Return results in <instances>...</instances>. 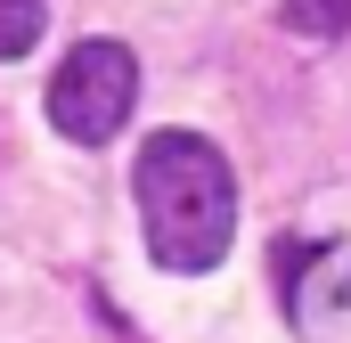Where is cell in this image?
Returning a JSON list of instances; mask_svg holds the SVG:
<instances>
[{
    "label": "cell",
    "instance_id": "7a4b0ae2",
    "mask_svg": "<svg viewBox=\"0 0 351 343\" xmlns=\"http://www.w3.org/2000/svg\"><path fill=\"white\" fill-rule=\"evenodd\" d=\"M131 98H139V58L123 41H74L66 66L49 74V123L66 139L98 147L131 123Z\"/></svg>",
    "mask_w": 351,
    "mask_h": 343
},
{
    "label": "cell",
    "instance_id": "277c9868",
    "mask_svg": "<svg viewBox=\"0 0 351 343\" xmlns=\"http://www.w3.org/2000/svg\"><path fill=\"white\" fill-rule=\"evenodd\" d=\"M286 25H294L302 41H335L351 25V0H286Z\"/></svg>",
    "mask_w": 351,
    "mask_h": 343
},
{
    "label": "cell",
    "instance_id": "3957f363",
    "mask_svg": "<svg viewBox=\"0 0 351 343\" xmlns=\"http://www.w3.org/2000/svg\"><path fill=\"white\" fill-rule=\"evenodd\" d=\"M49 25V0H0V58H25Z\"/></svg>",
    "mask_w": 351,
    "mask_h": 343
},
{
    "label": "cell",
    "instance_id": "6da1fadb",
    "mask_svg": "<svg viewBox=\"0 0 351 343\" xmlns=\"http://www.w3.org/2000/svg\"><path fill=\"white\" fill-rule=\"evenodd\" d=\"M131 188H139L147 254L164 261V270L196 278V270H213V261L229 254V237H237V180H229V156H221L213 139H196V131H156V139L139 147Z\"/></svg>",
    "mask_w": 351,
    "mask_h": 343
}]
</instances>
